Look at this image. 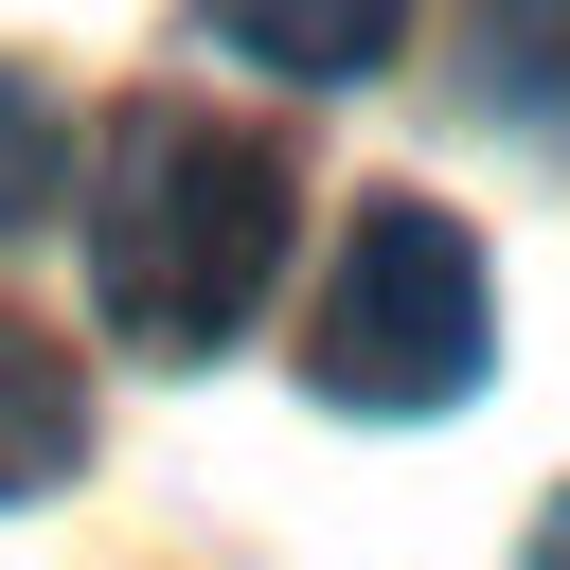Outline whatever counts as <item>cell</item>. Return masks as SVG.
<instances>
[{
  "instance_id": "5b68a950",
  "label": "cell",
  "mask_w": 570,
  "mask_h": 570,
  "mask_svg": "<svg viewBox=\"0 0 570 570\" xmlns=\"http://www.w3.org/2000/svg\"><path fill=\"white\" fill-rule=\"evenodd\" d=\"M463 36H481V107L499 125H570V0H463Z\"/></svg>"
},
{
  "instance_id": "7a4b0ae2",
  "label": "cell",
  "mask_w": 570,
  "mask_h": 570,
  "mask_svg": "<svg viewBox=\"0 0 570 570\" xmlns=\"http://www.w3.org/2000/svg\"><path fill=\"white\" fill-rule=\"evenodd\" d=\"M481 356H499L481 232H463L445 196H356V214H338V267H321V338H303L321 410L410 428V410H463Z\"/></svg>"
},
{
  "instance_id": "6da1fadb",
  "label": "cell",
  "mask_w": 570,
  "mask_h": 570,
  "mask_svg": "<svg viewBox=\"0 0 570 570\" xmlns=\"http://www.w3.org/2000/svg\"><path fill=\"white\" fill-rule=\"evenodd\" d=\"M267 267H285V160H267L249 125L142 89V107L107 125V196H89V303H107V338L214 356V338L267 303Z\"/></svg>"
},
{
  "instance_id": "52a82bcc",
  "label": "cell",
  "mask_w": 570,
  "mask_h": 570,
  "mask_svg": "<svg viewBox=\"0 0 570 570\" xmlns=\"http://www.w3.org/2000/svg\"><path fill=\"white\" fill-rule=\"evenodd\" d=\"M517 570H570V499H552V517H534V552H517Z\"/></svg>"
},
{
  "instance_id": "3957f363",
  "label": "cell",
  "mask_w": 570,
  "mask_h": 570,
  "mask_svg": "<svg viewBox=\"0 0 570 570\" xmlns=\"http://www.w3.org/2000/svg\"><path fill=\"white\" fill-rule=\"evenodd\" d=\"M196 36H214V53H249V71H303V89H356V71H392L410 0H196Z\"/></svg>"
},
{
  "instance_id": "8992f818",
  "label": "cell",
  "mask_w": 570,
  "mask_h": 570,
  "mask_svg": "<svg viewBox=\"0 0 570 570\" xmlns=\"http://www.w3.org/2000/svg\"><path fill=\"white\" fill-rule=\"evenodd\" d=\"M53 178H71V125L36 71H0V214H53Z\"/></svg>"
},
{
  "instance_id": "277c9868",
  "label": "cell",
  "mask_w": 570,
  "mask_h": 570,
  "mask_svg": "<svg viewBox=\"0 0 570 570\" xmlns=\"http://www.w3.org/2000/svg\"><path fill=\"white\" fill-rule=\"evenodd\" d=\"M71 445H89V392H71V356L0 303V499H36V481H71Z\"/></svg>"
}]
</instances>
